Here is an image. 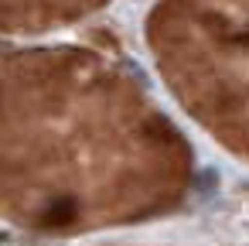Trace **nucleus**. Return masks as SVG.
Segmentation results:
<instances>
[{"instance_id": "f257e3e1", "label": "nucleus", "mask_w": 249, "mask_h": 246, "mask_svg": "<svg viewBox=\"0 0 249 246\" xmlns=\"http://www.w3.org/2000/svg\"><path fill=\"white\" fill-rule=\"evenodd\" d=\"M75 212H79L75 198H58V202H52V205L45 208V215H41V226H45V229H62V226L75 222Z\"/></svg>"}]
</instances>
